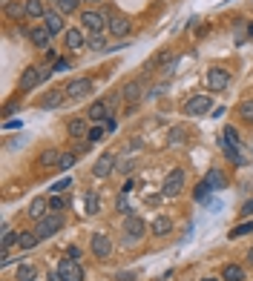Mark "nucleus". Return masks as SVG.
I'll use <instances>...</instances> for the list:
<instances>
[{
    "instance_id": "nucleus-1",
    "label": "nucleus",
    "mask_w": 253,
    "mask_h": 281,
    "mask_svg": "<svg viewBox=\"0 0 253 281\" xmlns=\"http://www.w3.org/2000/svg\"><path fill=\"white\" fill-rule=\"evenodd\" d=\"M181 189H184V169L176 166V169L167 172V178H164V184H161V195H164V198H179Z\"/></svg>"
},
{
    "instance_id": "nucleus-2",
    "label": "nucleus",
    "mask_w": 253,
    "mask_h": 281,
    "mask_svg": "<svg viewBox=\"0 0 253 281\" xmlns=\"http://www.w3.org/2000/svg\"><path fill=\"white\" fill-rule=\"evenodd\" d=\"M61 230H64V215L61 213H49V215H43L40 221H35V232L40 238H49V235H55Z\"/></svg>"
},
{
    "instance_id": "nucleus-3",
    "label": "nucleus",
    "mask_w": 253,
    "mask_h": 281,
    "mask_svg": "<svg viewBox=\"0 0 253 281\" xmlns=\"http://www.w3.org/2000/svg\"><path fill=\"white\" fill-rule=\"evenodd\" d=\"M81 26H84L89 34H104V29H107V17L101 15V12H81Z\"/></svg>"
},
{
    "instance_id": "nucleus-4",
    "label": "nucleus",
    "mask_w": 253,
    "mask_h": 281,
    "mask_svg": "<svg viewBox=\"0 0 253 281\" xmlns=\"http://www.w3.org/2000/svg\"><path fill=\"white\" fill-rule=\"evenodd\" d=\"M121 95H124V100H127V106H130V109H135L141 100L147 98V95H144V81H130V83H124Z\"/></svg>"
},
{
    "instance_id": "nucleus-5",
    "label": "nucleus",
    "mask_w": 253,
    "mask_h": 281,
    "mask_svg": "<svg viewBox=\"0 0 253 281\" xmlns=\"http://www.w3.org/2000/svg\"><path fill=\"white\" fill-rule=\"evenodd\" d=\"M124 232H127V244L141 241V238L147 235V224H144L138 215H127V221H124Z\"/></svg>"
},
{
    "instance_id": "nucleus-6",
    "label": "nucleus",
    "mask_w": 253,
    "mask_h": 281,
    "mask_svg": "<svg viewBox=\"0 0 253 281\" xmlns=\"http://www.w3.org/2000/svg\"><path fill=\"white\" fill-rule=\"evenodd\" d=\"M89 247H92V255L95 258H109L112 255V238L107 235V232H95L92 235V241H89Z\"/></svg>"
},
{
    "instance_id": "nucleus-7",
    "label": "nucleus",
    "mask_w": 253,
    "mask_h": 281,
    "mask_svg": "<svg viewBox=\"0 0 253 281\" xmlns=\"http://www.w3.org/2000/svg\"><path fill=\"white\" fill-rule=\"evenodd\" d=\"M207 86H210V92H224L230 86V72L221 66H213L207 72Z\"/></svg>"
},
{
    "instance_id": "nucleus-8",
    "label": "nucleus",
    "mask_w": 253,
    "mask_h": 281,
    "mask_svg": "<svg viewBox=\"0 0 253 281\" xmlns=\"http://www.w3.org/2000/svg\"><path fill=\"white\" fill-rule=\"evenodd\" d=\"M58 273H61L67 281H84V267L78 264L75 258H67V255L58 261Z\"/></svg>"
},
{
    "instance_id": "nucleus-9",
    "label": "nucleus",
    "mask_w": 253,
    "mask_h": 281,
    "mask_svg": "<svg viewBox=\"0 0 253 281\" xmlns=\"http://www.w3.org/2000/svg\"><path fill=\"white\" fill-rule=\"evenodd\" d=\"M210 106H213V100H210V95H193V98L184 103V115H207L210 112Z\"/></svg>"
},
{
    "instance_id": "nucleus-10",
    "label": "nucleus",
    "mask_w": 253,
    "mask_h": 281,
    "mask_svg": "<svg viewBox=\"0 0 253 281\" xmlns=\"http://www.w3.org/2000/svg\"><path fill=\"white\" fill-rule=\"evenodd\" d=\"M107 29L112 32V37H127L133 32V23H130V17H124V15H109L107 17Z\"/></svg>"
},
{
    "instance_id": "nucleus-11",
    "label": "nucleus",
    "mask_w": 253,
    "mask_h": 281,
    "mask_svg": "<svg viewBox=\"0 0 253 281\" xmlns=\"http://www.w3.org/2000/svg\"><path fill=\"white\" fill-rule=\"evenodd\" d=\"M40 81H43V78H40V69H37V66H26L23 72H20L17 89H20V92H32V89H35Z\"/></svg>"
},
{
    "instance_id": "nucleus-12",
    "label": "nucleus",
    "mask_w": 253,
    "mask_h": 281,
    "mask_svg": "<svg viewBox=\"0 0 253 281\" xmlns=\"http://www.w3.org/2000/svg\"><path fill=\"white\" fill-rule=\"evenodd\" d=\"M86 95H92V81L89 78H78V81H72L67 86V98H72V100H81Z\"/></svg>"
},
{
    "instance_id": "nucleus-13",
    "label": "nucleus",
    "mask_w": 253,
    "mask_h": 281,
    "mask_svg": "<svg viewBox=\"0 0 253 281\" xmlns=\"http://www.w3.org/2000/svg\"><path fill=\"white\" fill-rule=\"evenodd\" d=\"M67 100V89H49L43 98L37 100V109H58Z\"/></svg>"
},
{
    "instance_id": "nucleus-14",
    "label": "nucleus",
    "mask_w": 253,
    "mask_h": 281,
    "mask_svg": "<svg viewBox=\"0 0 253 281\" xmlns=\"http://www.w3.org/2000/svg\"><path fill=\"white\" fill-rule=\"evenodd\" d=\"M112 169H115V158H112L109 152H104L101 158L92 164V175H95V178H109Z\"/></svg>"
},
{
    "instance_id": "nucleus-15",
    "label": "nucleus",
    "mask_w": 253,
    "mask_h": 281,
    "mask_svg": "<svg viewBox=\"0 0 253 281\" xmlns=\"http://www.w3.org/2000/svg\"><path fill=\"white\" fill-rule=\"evenodd\" d=\"M26 34H29V40H32L37 49H49V37H52V34H49L46 26H29Z\"/></svg>"
},
{
    "instance_id": "nucleus-16",
    "label": "nucleus",
    "mask_w": 253,
    "mask_h": 281,
    "mask_svg": "<svg viewBox=\"0 0 253 281\" xmlns=\"http://www.w3.org/2000/svg\"><path fill=\"white\" fill-rule=\"evenodd\" d=\"M43 26L49 29L52 37H55V34H61V32H64V15H61L58 9H49L46 17H43Z\"/></svg>"
},
{
    "instance_id": "nucleus-17",
    "label": "nucleus",
    "mask_w": 253,
    "mask_h": 281,
    "mask_svg": "<svg viewBox=\"0 0 253 281\" xmlns=\"http://www.w3.org/2000/svg\"><path fill=\"white\" fill-rule=\"evenodd\" d=\"M112 115V109H109V103L107 100H95V103H89V112H86V118L89 121H107V118Z\"/></svg>"
},
{
    "instance_id": "nucleus-18",
    "label": "nucleus",
    "mask_w": 253,
    "mask_h": 281,
    "mask_svg": "<svg viewBox=\"0 0 253 281\" xmlns=\"http://www.w3.org/2000/svg\"><path fill=\"white\" fill-rule=\"evenodd\" d=\"M221 152L227 155V161H230L233 166H248V158L242 155V149H239V147L227 144V141H221Z\"/></svg>"
},
{
    "instance_id": "nucleus-19",
    "label": "nucleus",
    "mask_w": 253,
    "mask_h": 281,
    "mask_svg": "<svg viewBox=\"0 0 253 281\" xmlns=\"http://www.w3.org/2000/svg\"><path fill=\"white\" fill-rule=\"evenodd\" d=\"M150 230H152V235L164 238V235L173 232V221H170L167 215H155V218H152V224H150Z\"/></svg>"
},
{
    "instance_id": "nucleus-20",
    "label": "nucleus",
    "mask_w": 253,
    "mask_h": 281,
    "mask_svg": "<svg viewBox=\"0 0 253 281\" xmlns=\"http://www.w3.org/2000/svg\"><path fill=\"white\" fill-rule=\"evenodd\" d=\"M67 132L72 135V138H84V135H89V118H72L67 124Z\"/></svg>"
},
{
    "instance_id": "nucleus-21",
    "label": "nucleus",
    "mask_w": 253,
    "mask_h": 281,
    "mask_svg": "<svg viewBox=\"0 0 253 281\" xmlns=\"http://www.w3.org/2000/svg\"><path fill=\"white\" fill-rule=\"evenodd\" d=\"M61 164V152L58 149H43L40 155H37V166L40 169H52V166Z\"/></svg>"
},
{
    "instance_id": "nucleus-22",
    "label": "nucleus",
    "mask_w": 253,
    "mask_h": 281,
    "mask_svg": "<svg viewBox=\"0 0 253 281\" xmlns=\"http://www.w3.org/2000/svg\"><path fill=\"white\" fill-rule=\"evenodd\" d=\"M204 181L210 184V187H213L216 192H219V189H227V175H224L221 169H216V166H213V169H207V175H204Z\"/></svg>"
},
{
    "instance_id": "nucleus-23",
    "label": "nucleus",
    "mask_w": 253,
    "mask_h": 281,
    "mask_svg": "<svg viewBox=\"0 0 253 281\" xmlns=\"http://www.w3.org/2000/svg\"><path fill=\"white\" fill-rule=\"evenodd\" d=\"M37 241H40V235H37L35 230H20L17 232V247L20 250H35Z\"/></svg>"
},
{
    "instance_id": "nucleus-24",
    "label": "nucleus",
    "mask_w": 253,
    "mask_h": 281,
    "mask_svg": "<svg viewBox=\"0 0 253 281\" xmlns=\"http://www.w3.org/2000/svg\"><path fill=\"white\" fill-rule=\"evenodd\" d=\"M26 215H29V218H35V221H40L43 215H49V201H43V198H35L32 204H29V210H26Z\"/></svg>"
},
{
    "instance_id": "nucleus-25",
    "label": "nucleus",
    "mask_w": 253,
    "mask_h": 281,
    "mask_svg": "<svg viewBox=\"0 0 253 281\" xmlns=\"http://www.w3.org/2000/svg\"><path fill=\"white\" fill-rule=\"evenodd\" d=\"M86 46V37L81 29H67V49H75V52H81Z\"/></svg>"
},
{
    "instance_id": "nucleus-26",
    "label": "nucleus",
    "mask_w": 253,
    "mask_h": 281,
    "mask_svg": "<svg viewBox=\"0 0 253 281\" xmlns=\"http://www.w3.org/2000/svg\"><path fill=\"white\" fill-rule=\"evenodd\" d=\"M221 281H245V270H242L239 264H224Z\"/></svg>"
},
{
    "instance_id": "nucleus-27",
    "label": "nucleus",
    "mask_w": 253,
    "mask_h": 281,
    "mask_svg": "<svg viewBox=\"0 0 253 281\" xmlns=\"http://www.w3.org/2000/svg\"><path fill=\"white\" fill-rule=\"evenodd\" d=\"M26 3V17H46V6H43V0H23Z\"/></svg>"
},
{
    "instance_id": "nucleus-28",
    "label": "nucleus",
    "mask_w": 253,
    "mask_h": 281,
    "mask_svg": "<svg viewBox=\"0 0 253 281\" xmlns=\"http://www.w3.org/2000/svg\"><path fill=\"white\" fill-rule=\"evenodd\" d=\"M3 9H6V15L20 20V17H26V3H12V0H3Z\"/></svg>"
},
{
    "instance_id": "nucleus-29",
    "label": "nucleus",
    "mask_w": 253,
    "mask_h": 281,
    "mask_svg": "<svg viewBox=\"0 0 253 281\" xmlns=\"http://www.w3.org/2000/svg\"><path fill=\"white\" fill-rule=\"evenodd\" d=\"M84 207H86V215H98L101 213V198H98V192H86Z\"/></svg>"
},
{
    "instance_id": "nucleus-30",
    "label": "nucleus",
    "mask_w": 253,
    "mask_h": 281,
    "mask_svg": "<svg viewBox=\"0 0 253 281\" xmlns=\"http://www.w3.org/2000/svg\"><path fill=\"white\" fill-rule=\"evenodd\" d=\"M12 244H17V232L9 230V224H3V235H0V250L3 252H9V247Z\"/></svg>"
},
{
    "instance_id": "nucleus-31",
    "label": "nucleus",
    "mask_w": 253,
    "mask_h": 281,
    "mask_svg": "<svg viewBox=\"0 0 253 281\" xmlns=\"http://www.w3.org/2000/svg\"><path fill=\"white\" fill-rule=\"evenodd\" d=\"M78 6H81V0H55V9H58L61 15H72V12H78Z\"/></svg>"
},
{
    "instance_id": "nucleus-32",
    "label": "nucleus",
    "mask_w": 253,
    "mask_h": 281,
    "mask_svg": "<svg viewBox=\"0 0 253 281\" xmlns=\"http://www.w3.org/2000/svg\"><path fill=\"white\" fill-rule=\"evenodd\" d=\"M236 112H239V118H242V121H248V124H253V98L242 100V103L236 106Z\"/></svg>"
},
{
    "instance_id": "nucleus-33",
    "label": "nucleus",
    "mask_w": 253,
    "mask_h": 281,
    "mask_svg": "<svg viewBox=\"0 0 253 281\" xmlns=\"http://www.w3.org/2000/svg\"><path fill=\"white\" fill-rule=\"evenodd\" d=\"M37 279V270L32 264H20L17 267V281H35Z\"/></svg>"
},
{
    "instance_id": "nucleus-34",
    "label": "nucleus",
    "mask_w": 253,
    "mask_h": 281,
    "mask_svg": "<svg viewBox=\"0 0 253 281\" xmlns=\"http://www.w3.org/2000/svg\"><path fill=\"white\" fill-rule=\"evenodd\" d=\"M86 46L92 52H107V40H104V34H89L86 37Z\"/></svg>"
},
{
    "instance_id": "nucleus-35",
    "label": "nucleus",
    "mask_w": 253,
    "mask_h": 281,
    "mask_svg": "<svg viewBox=\"0 0 253 281\" xmlns=\"http://www.w3.org/2000/svg\"><path fill=\"white\" fill-rule=\"evenodd\" d=\"M210 192H213V187H210V184H207V181H199V187H196V192H193V198L199 201V204H204Z\"/></svg>"
},
{
    "instance_id": "nucleus-36",
    "label": "nucleus",
    "mask_w": 253,
    "mask_h": 281,
    "mask_svg": "<svg viewBox=\"0 0 253 281\" xmlns=\"http://www.w3.org/2000/svg\"><path fill=\"white\" fill-rule=\"evenodd\" d=\"M69 187H72V178H61V181L52 184V195H64Z\"/></svg>"
},
{
    "instance_id": "nucleus-37",
    "label": "nucleus",
    "mask_w": 253,
    "mask_h": 281,
    "mask_svg": "<svg viewBox=\"0 0 253 281\" xmlns=\"http://www.w3.org/2000/svg\"><path fill=\"white\" fill-rule=\"evenodd\" d=\"M248 232H253V221L251 224H239V227H233L227 235H230V238H242V235H248Z\"/></svg>"
},
{
    "instance_id": "nucleus-38",
    "label": "nucleus",
    "mask_w": 253,
    "mask_h": 281,
    "mask_svg": "<svg viewBox=\"0 0 253 281\" xmlns=\"http://www.w3.org/2000/svg\"><path fill=\"white\" fill-rule=\"evenodd\" d=\"M221 138L227 141V144H233V147H239L242 141H239V132L233 129V126H224V132H221Z\"/></svg>"
},
{
    "instance_id": "nucleus-39",
    "label": "nucleus",
    "mask_w": 253,
    "mask_h": 281,
    "mask_svg": "<svg viewBox=\"0 0 253 281\" xmlns=\"http://www.w3.org/2000/svg\"><path fill=\"white\" fill-rule=\"evenodd\" d=\"M75 161H78V152H67V155H61L58 169H69V166H75Z\"/></svg>"
},
{
    "instance_id": "nucleus-40",
    "label": "nucleus",
    "mask_w": 253,
    "mask_h": 281,
    "mask_svg": "<svg viewBox=\"0 0 253 281\" xmlns=\"http://www.w3.org/2000/svg\"><path fill=\"white\" fill-rule=\"evenodd\" d=\"M64 207H67V201H64V195H52V198H49V210H52V213H61Z\"/></svg>"
},
{
    "instance_id": "nucleus-41",
    "label": "nucleus",
    "mask_w": 253,
    "mask_h": 281,
    "mask_svg": "<svg viewBox=\"0 0 253 281\" xmlns=\"http://www.w3.org/2000/svg\"><path fill=\"white\" fill-rule=\"evenodd\" d=\"M115 207H118L121 215H130V204H127V192H121L118 198H115Z\"/></svg>"
},
{
    "instance_id": "nucleus-42",
    "label": "nucleus",
    "mask_w": 253,
    "mask_h": 281,
    "mask_svg": "<svg viewBox=\"0 0 253 281\" xmlns=\"http://www.w3.org/2000/svg\"><path fill=\"white\" fill-rule=\"evenodd\" d=\"M101 138H104L101 126H92V129H89V135H86V141H89V144H95V141H101Z\"/></svg>"
},
{
    "instance_id": "nucleus-43",
    "label": "nucleus",
    "mask_w": 253,
    "mask_h": 281,
    "mask_svg": "<svg viewBox=\"0 0 253 281\" xmlns=\"http://www.w3.org/2000/svg\"><path fill=\"white\" fill-rule=\"evenodd\" d=\"M107 100V103H109V109H112V112H115V106H118L121 100H124V95H121V92H112V95H109V98H104Z\"/></svg>"
},
{
    "instance_id": "nucleus-44",
    "label": "nucleus",
    "mask_w": 253,
    "mask_h": 281,
    "mask_svg": "<svg viewBox=\"0 0 253 281\" xmlns=\"http://www.w3.org/2000/svg\"><path fill=\"white\" fill-rule=\"evenodd\" d=\"M181 141H184V129H179V126L170 129V144H181Z\"/></svg>"
},
{
    "instance_id": "nucleus-45",
    "label": "nucleus",
    "mask_w": 253,
    "mask_h": 281,
    "mask_svg": "<svg viewBox=\"0 0 253 281\" xmlns=\"http://www.w3.org/2000/svg\"><path fill=\"white\" fill-rule=\"evenodd\" d=\"M52 72H69V61H64V58L55 61V63H52Z\"/></svg>"
},
{
    "instance_id": "nucleus-46",
    "label": "nucleus",
    "mask_w": 253,
    "mask_h": 281,
    "mask_svg": "<svg viewBox=\"0 0 253 281\" xmlns=\"http://www.w3.org/2000/svg\"><path fill=\"white\" fill-rule=\"evenodd\" d=\"M138 279V273H133V270H127V273H118L115 276V281H135Z\"/></svg>"
},
{
    "instance_id": "nucleus-47",
    "label": "nucleus",
    "mask_w": 253,
    "mask_h": 281,
    "mask_svg": "<svg viewBox=\"0 0 253 281\" xmlns=\"http://www.w3.org/2000/svg\"><path fill=\"white\" fill-rule=\"evenodd\" d=\"M104 124H107V129H109V132H115V129H118V121H115V112H112V115L107 118Z\"/></svg>"
},
{
    "instance_id": "nucleus-48",
    "label": "nucleus",
    "mask_w": 253,
    "mask_h": 281,
    "mask_svg": "<svg viewBox=\"0 0 253 281\" xmlns=\"http://www.w3.org/2000/svg\"><path fill=\"white\" fill-rule=\"evenodd\" d=\"M17 103H20V100H9V103L3 106V115L9 118V115H12V112H15V109H17Z\"/></svg>"
},
{
    "instance_id": "nucleus-49",
    "label": "nucleus",
    "mask_w": 253,
    "mask_h": 281,
    "mask_svg": "<svg viewBox=\"0 0 253 281\" xmlns=\"http://www.w3.org/2000/svg\"><path fill=\"white\" fill-rule=\"evenodd\" d=\"M239 213H242V215H251V213H253V198H251V201H245V204H242V210H239Z\"/></svg>"
},
{
    "instance_id": "nucleus-50",
    "label": "nucleus",
    "mask_w": 253,
    "mask_h": 281,
    "mask_svg": "<svg viewBox=\"0 0 253 281\" xmlns=\"http://www.w3.org/2000/svg\"><path fill=\"white\" fill-rule=\"evenodd\" d=\"M67 258H75V261H78V258H81V250H78V247H69L67 250Z\"/></svg>"
},
{
    "instance_id": "nucleus-51",
    "label": "nucleus",
    "mask_w": 253,
    "mask_h": 281,
    "mask_svg": "<svg viewBox=\"0 0 253 281\" xmlns=\"http://www.w3.org/2000/svg\"><path fill=\"white\" fill-rule=\"evenodd\" d=\"M135 187H138V181H133V178H130V181H127L124 187H121V192H133Z\"/></svg>"
},
{
    "instance_id": "nucleus-52",
    "label": "nucleus",
    "mask_w": 253,
    "mask_h": 281,
    "mask_svg": "<svg viewBox=\"0 0 253 281\" xmlns=\"http://www.w3.org/2000/svg\"><path fill=\"white\" fill-rule=\"evenodd\" d=\"M46 279H49V281H67V279H64V276H61V273H58V270H55V273H49Z\"/></svg>"
},
{
    "instance_id": "nucleus-53",
    "label": "nucleus",
    "mask_w": 253,
    "mask_h": 281,
    "mask_svg": "<svg viewBox=\"0 0 253 281\" xmlns=\"http://www.w3.org/2000/svg\"><path fill=\"white\" fill-rule=\"evenodd\" d=\"M17 126H20V121H6L3 124V129H17Z\"/></svg>"
},
{
    "instance_id": "nucleus-54",
    "label": "nucleus",
    "mask_w": 253,
    "mask_h": 281,
    "mask_svg": "<svg viewBox=\"0 0 253 281\" xmlns=\"http://www.w3.org/2000/svg\"><path fill=\"white\" fill-rule=\"evenodd\" d=\"M236 40H239V43L245 40V26H242V23H239V29H236Z\"/></svg>"
},
{
    "instance_id": "nucleus-55",
    "label": "nucleus",
    "mask_w": 253,
    "mask_h": 281,
    "mask_svg": "<svg viewBox=\"0 0 253 281\" xmlns=\"http://www.w3.org/2000/svg\"><path fill=\"white\" fill-rule=\"evenodd\" d=\"M248 264H251V267H253V247H251V250H248Z\"/></svg>"
},
{
    "instance_id": "nucleus-56",
    "label": "nucleus",
    "mask_w": 253,
    "mask_h": 281,
    "mask_svg": "<svg viewBox=\"0 0 253 281\" xmlns=\"http://www.w3.org/2000/svg\"><path fill=\"white\" fill-rule=\"evenodd\" d=\"M248 37H253V23H251V26H248Z\"/></svg>"
},
{
    "instance_id": "nucleus-57",
    "label": "nucleus",
    "mask_w": 253,
    "mask_h": 281,
    "mask_svg": "<svg viewBox=\"0 0 253 281\" xmlns=\"http://www.w3.org/2000/svg\"><path fill=\"white\" fill-rule=\"evenodd\" d=\"M202 281H219V279H202Z\"/></svg>"
}]
</instances>
